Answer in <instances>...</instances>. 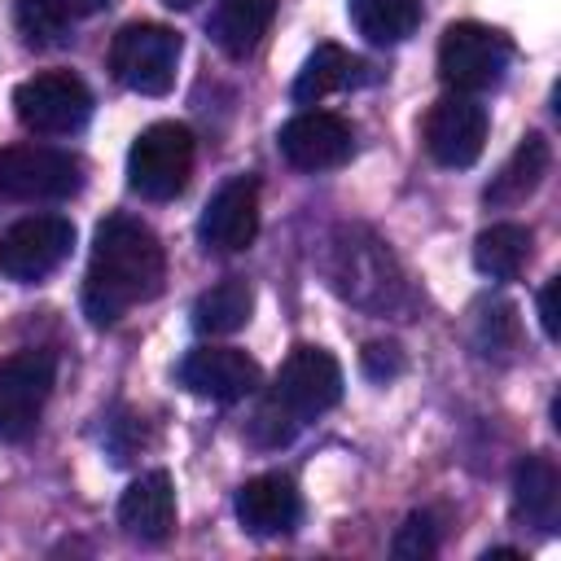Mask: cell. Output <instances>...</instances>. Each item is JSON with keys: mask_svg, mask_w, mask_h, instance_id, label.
Instances as JSON below:
<instances>
[{"mask_svg": "<svg viewBox=\"0 0 561 561\" xmlns=\"http://www.w3.org/2000/svg\"><path fill=\"white\" fill-rule=\"evenodd\" d=\"M167 280V254L153 228L131 215H110L96 224L92 259L83 276V316L105 329L118 324L136 302H149Z\"/></svg>", "mask_w": 561, "mask_h": 561, "instance_id": "obj_1", "label": "cell"}, {"mask_svg": "<svg viewBox=\"0 0 561 561\" xmlns=\"http://www.w3.org/2000/svg\"><path fill=\"white\" fill-rule=\"evenodd\" d=\"M324 276L329 285L355 302V307H368V311H390L403 294V276H399V263L390 259V250L359 232V228H342L333 241H329V263H324Z\"/></svg>", "mask_w": 561, "mask_h": 561, "instance_id": "obj_2", "label": "cell"}, {"mask_svg": "<svg viewBox=\"0 0 561 561\" xmlns=\"http://www.w3.org/2000/svg\"><path fill=\"white\" fill-rule=\"evenodd\" d=\"M193 175V131L184 123H149L127 149V188L145 202H171Z\"/></svg>", "mask_w": 561, "mask_h": 561, "instance_id": "obj_3", "label": "cell"}, {"mask_svg": "<svg viewBox=\"0 0 561 561\" xmlns=\"http://www.w3.org/2000/svg\"><path fill=\"white\" fill-rule=\"evenodd\" d=\"M180 53H184L180 31L162 22H127L110 44V70L123 88L140 96H167L175 83Z\"/></svg>", "mask_w": 561, "mask_h": 561, "instance_id": "obj_4", "label": "cell"}, {"mask_svg": "<svg viewBox=\"0 0 561 561\" xmlns=\"http://www.w3.org/2000/svg\"><path fill=\"white\" fill-rule=\"evenodd\" d=\"M13 114L35 136H75L92 118V92L70 70H39L13 88Z\"/></svg>", "mask_w": 561, "mask_h": 561, "instance_id": "obj_5", "label": "cell"}, {"mask_svg": "<svg viewBox=\"0 0 561 561\" xmlns=\"http://www.w3.org/2000/svg\"><path fill=\"white\" fill-rule=\"evenodd\" d=\"M513 61L508 35L482 22H451L438 39V79L451 92H486L504 79Z\"/></svg>", "mask_w": 561, "mask_h": 561, "instance_id": "obj_6", "label": "cell"}, {"mask_svg": "<svg viewBox=\"0 0 561 561\" xmlns=\"http://www.w3.org/2000/svg\"><path fill=\"white\" fill-rule=\"evenodd\" d=\"M83 188V162L53 145H9L0 149V193L18 202H66Z\"/></svg>", "mask_w": 561, "mask_h": 561, "instance_id": "obj_7", "label": "cell"}, {"mask_svg": "<svg viewBox=\"0 0 561 561\" xmlns=\"http://www.w3.org/2000/svg\"><path fill=\"white\" fill-rule=\"evenodd\" d=\"M75 250V224L66 215H26L0 232V276L35 285L57 272Z\"/></svg>", "mask_w": 561, "mask_h": 561, "instance_id": "obj_8", "label": "cell"}, {"mask_svg": "<svg viewBox=\"0 0 561 561\" xmlns=\"http://www.w3.org/2000/svg\"><path fill=\"white\" fill-rule=\"evenodd\" d=\"M294 425L324 416L342 399V368L324 346H294L267 394Z\"/></svg>", "mask_w": 561, "mask_h": 561, "instance_id": "obj_9", "label": "cell"}, {"mask_svg": "<svg viewBox=\"0 0 561 561\" xmlns=\"http://www.w3.org/2000/svg\"><path fill=\"white\" fill-rule=\"evenodd\" d=\"M53 377H57V359L48 351H18L9 359H0V443H22L48 394H53Z\"/></svg>", "mask_w": 561, "mask_h": 561, "instance_id": "obj_10", "label": "cell"}, {"mask_svg": "<svg viewBox=\"0 0 561 561\" xmlns=\"http://www.w3.org/2000/svg\"><path fill=\"white\" fill-rule=\"evenodd\" d=\"M421 140L438 167H473L486 149V105L473 92H447L430 105Z\"/></svg>", "mask_w": 561, "mask_h": 561, "instance_id": "obj_11", "label": "cell"}, {"mask_svg": "<svg viewBox=\"0 0 561 561\" xmlns=\"http://www.w3.org/2000/svg\"><path fill=\"white\" fill-rule=\"evenodd\" d=\"M197 237L215 254H241L259 237V180L254 175H232L219 184L197 219Z\"/></svg>", "mask_w": 561, "mask_h": 561, "instance_id": "obj_12", "label": "cell"}, {"mask_svg": "<svg viewBox=\"0 0 561 561\" xmlns=\"http://www.w3.org/2000/svg\"><path fill=\"white\" fill-rule=\"evenodd\" d=\"M276 149L298 171H333L355 153V136H351V123L342 114L302 110L280 127Z\"/></svg>", "mask_w": 561, "mask_h": 561, "instance_id": "obj_13", "label": "cell"}, {"mask_svg": "<svg viewBox=\"0 0 561 561\" xmlns=\"http://www.w3.org/2000/svg\"><path fill=\"white\" fill-rule=\"evenodd\" d=\"M259 381H263V368L237 346H193L180 359V386L215 403L250 399Z\"/></svg>", "mask_w": 561, "mask_h": 561, "instance_id": "obj_14", "label": "cell"}, {"mask_svg": "<svg viewBox=\"0 0 561 561\" xmlns=\"http://www.w3.org/2000/svg\"><path fill=\"white\" fill-rule=\"evenodd\" d=\"M232 508H237L241 530L267 539V535H289V530L298 526V517H302V495H298L294 478H285V473H259V478H250V482L237 491Z\"/></svg>", "mask_w": 561, "mask_h": 561, "instance_id": "obj_15", "label": "cell"}, {"mask_svg": "<svg viewBox=\"0 0 561 561\" xmlns=\"http://www.w3.org/2000/svg\"><path fill=\"white\" fill-rule=\"evenodd\" d=\"M118 526L131 539H145V543H162L171 535V526H175V491H171L167 469H149L123 491Z\"/></svg>", "mask_w": 561, "mask_h": 561, "instance_id": "obj_16", "label": "cell"}, {"mask_svg": "<svg viewBox=\"0 0 561 561\" xmlns=\"http://www.w3.org/2000/svg\"><path fill=\"white\" fill-rule=\"evenodd\" d=\"M513 517L552 535L557 530V517H561V478H557V465L548 456H526L513 473Z\"/></svg>", "mask_w": 561, "mask_h": 561, "instance_id": "obj_17", "label": "cell"}, {"mask_svg": "<svg viewBox=\"0 0 561 561\" xmlns=\"http://www.w3.org/2000/svg\"><path fill=\"white\" fill-rule=\"evenodd\" d=\"M276 18V0H215L206 35L215 39L219 53L228 57H245L259 48V39L267 35Z\"/></svg>", "mask_w": 561, "mask_h": 561, "instance_id": "obj_18", "label": "cell"}, {"mask_svg": "<svg viewBox=\"0 0 561 561\" xmlns=\"http://www.w3.org/2000/svg\"><path fill=\"white\" fill-rule=\"evenodd\" d=\"M548 167H552L548 140H543L539 131H526V136L517 140V149L508 153V162L500 167V175L486 184V202H491V206H517V202H526V197L543 184Z\"/></svg>", "mask_w": 561, "mask_h": 561, "instance_id": "obj_19", "label": "cell"}, {"mask_svg": "<svg viewBox=\"0 0 561 561\" xmlns=\"http://www.w3.org/2000/svg\"><path fill=\"white\" fill-rule=\"evenodd\" d=\"M254 311V289L241 280V276H224L219 285L202 289L197 302H193V329L206 333V337H228L237 329H245Z\"/></svg>", "mask_w": 561, "mask_h": 561, "instance_id": "obj_20", "label": "cell"}, {"mask_svg": "<svg viewBox=\"0 0 561 561\" xmlns=\"http://www.w3.org/2000/svg\"><path fill=\"white\" fill-rule=\"evenodd\" d=\"M535 232L526 224H491L473 241V267L491 280H517L522 267L530 263Z\"/></svg>", "mask_w": 561, "mask_h": 561, "instance_id": "obj_21", "label": "cell"}, {"mask_svg": "<svg viewBox=\"0 0 561 561\" xmlns=\"http://www.w3.org/2000/svg\"><path fill=\"white\" fill-rule=\"evenodd\" d=\"M359 70H364V66H359L346 48L320 44V48L302 61V70H298V79H294V101H298V105H320L324 96L351 88V83L359 79Z\"/></svg>", "mask_w": 561, "mask_h": 561, "instance_id": "obj_22", "label": "cell"}, {"mask_svg": "<svg viewBox=\"0 0 561 561\" xmlns=\"http://www.w3.org/2000/svg\"><path fill=\"white\" fill-rule=\"evenodd\" d=\"M346 13L368 44H403L421 22V0H346Z\"/></svg>", "mask_w": 561, "mask_h": 561, "instance_id": "obj_23", "label": "cell"}, {"mask_svg": "<svg viewBox=\"0 0 561 561\" xmlns=\"http://www.w3.org/2000/svg\"><path fill=\"white\" fill-rule=\"evenodd\" d=\"M13 22H18V35H22L26 44H35V48H53V44H61L66 31H70V22H66L61 13H53L44 0H18V4H13Z\"/></svg>", "mask_w": 561, "mask_h": 561, "instance_id": "obj_24", "label": "cell"}, {"mask_svg": "<svg viewBox=\"0 0 561 561\" xmlns=\"http://www.w3.org/2000/svg\"><path fill=\"white\" fill-rule=\"evenodd\" d=\"M473 346L482 355H500L517 342V320H513V307L508 302H478V316H473Z\"/></svg>", "mask_w": 561, "mask_h": 561, "instance_id": "obj_25", "label": "cell"}, {"mask_svg": "<svg viewBox=\"0 0 561 561\" xmlns=\"http://www.w3.org/2000/svg\"><path fill=\"white\" fill-rule=\"evenodd\" d=\"M434 548H438V526H434L430 513H408V522L394 530V543H390V552H394L399 561L434 557Z\"/></svg>", "mask_w": 561, "mask_h": 561, "instance_id": "obj_26", "label": "cell"}, {"mask_svg": "<svg viewBox=\"0 0 561 561\" xmlns=\"http://www.w3.org/2000/svg\"><path fill=\"white\" fill-rule=\"evenodd\" d=\"M359 364H364V373H368L373 381H390V377L403 373V355H399V346H390V342H368L364 355H359Z\"/></svg>", "mask_w": 561, "mask_h": 561, "instance_id": "obj_27", "label": "cell"}, {"mask_svg": "<svg viewBox=\"0 0 561 561\" xmlns=\"http://www.w3.org/2000/svg\"><path fill=\"white\" fill-rule=\"evenodd\" d=\"M557 289H561V276H552L543 289H539V324H543V333L548 337H557Z\"/></svg>", "mask_w": 561, "mask_h": 561, "instance_id": "obj_28", "label": "cell"}, {"mask_svg": "<svg viewBox=\"0 0 561 561\" xmlns=\"http://www.w3.org/2000/svg\"><path fill=\"white\" fill-rule=\"evenodd\" d=\"M53 13H61L66 22H79V18H92V13H101L110 0H44Z\"/></svg>", "mask_w": 561, "mask_h": 561, "instance_id": "obj_29", "label": "cell"}, {"mask_svg": "<svg viewBox=\"0 0 561 561\" xmlns=\"http://www.w3.org/2000/svg\"><path fill=\"white\" fill-rule=\"evenodd\" d=\"M482 561H522V552L517 548H491V552H482Z\"/></svg>", "mask_w": 561, "mask_h": 561, "instance_id": "obj_30", "label": "cell"}, {"mask_svg": "<svg viewBox=\"0 0 561 561\" xmlns=\"http://www.w3.org/2000/svg\"><path fill=\"white\" fill-rule=\"evenodd\" d=\"M167 4H171V9H193L197 0H167Z\"/></svg>", "mask_w": 561, "mask_h": 561, "instance_id": "obj_31", "label": "cell"}]
</instances>
